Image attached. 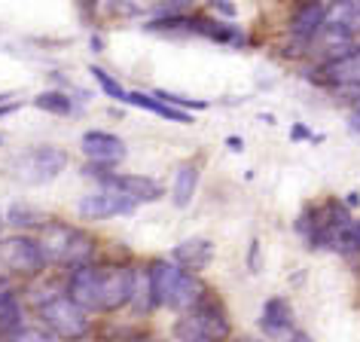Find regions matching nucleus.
Segmentation results:
<instances>
[{
    "mask_svg": "<svg viewBox=\"0 0 360 342\" xmlns=\"http://www.w3.org/2000/svg\"><path fill=\"white\" fill-rule=\"evenodd\" d=\"M68 293L89 312H120L131 305L134 269L122 263H83L68 275Z\"/></svg>",
    "mask_w": 360,
    "mask_h": 342,
    "instance_id": "nucleus-1",
    "label": "nucleus"
},
{
    "mask_svg": "<svg viewBox=\"0 0 360 342\" xmlns=\"http://www.w3.org/2000/svg\"><path fill=\"white\" fill-rule=\"evenodd\" d=\"M150 272H153V287H156V300L162 309L186 312L205 296L199 272L184 269L177 260H153Z\"/></svg>",
    "mask_w": 360,
    "mask_h": 342,
    "instance_id": "nucleus-2",
    "label": "nucleus"
},
{
    "mask_svg": "<svg viewBox=\"0 0 360 342\" xmlns=\"http://www.w3.org/2000/svg\"><path fill=\"white\" fill-rule=\"evenodd\" d=\"M40 245H43V254H46L49 263H58V266H83V263H92L95 257V239L89 232L70 227V223H61V220H43L40 223Z\"/></svg>",
    "mask_w": 360,
    "mask_h": 342,
    "instance_id": "nucleus-3",
    "label": "nucleus"
},
{
    "mask_svg": "<svg viewBox=\"0 0 360 342\" xmlns=\"http://www.w3.org/2000/svg\"><path fill=\"white\" fill-rule=\"evenodd\" d=\"M232 333L229 312L220 300H208L202 296L193 309L184 312V318L174 324V336L186 342H199V339H223Z\"/></svg>",
    "mask_w": 360,
    "mask_h": 342,
    "instance_id": "nucleus-4",
    "label": "nucleus"
},
{
    "mask_svg": "<svg viewBox=\"0 0 360 342\" xmlns=\"http://www.w3.org/2000/svg\"><path fill=\"white\" fill-rule=\"evenodd\" d=\"M40 327H46L58 339H77L89 333V309H83L68 291L65 293H49L40 303Z\"/></svg>",
    "mask_w": 360,
    "mask_h": 342,
    "instance_id": "nucleus-5",
    "label": "nucleus"
},
{
    "mask_svg": "<svg viewBox=\"0 0 360 342\" xmlns=\"http://www.w3.org/2000/svg\"><path fill=\"white\" fill-rule=\"evenodd\" d=\"M68 168V153L61 147H34L28 153H19L13 162V175L19 184L40 186L56 181L61 171Z\"/></svg>",
    "mask_w": 360,
    "mask_h": 342,
    "instance_id": "nucleus-6",
    "label": "nucleus"
},
{
    "mask_svg": "<svg viewBox=\"0 0 360 342\" xmlns=\"http://www.w3.org/2000/svg\"><path fill=\"white\" fill-rule=\"evenodd\" d=\"M0 266L13 275H22V278H34L40 275L43 269L49 266L46 254H43V245L40 239H31V236H6L0 239Z\"/></svg>",
    "mask_w": 360,
    "mask_h": 342,
    "instance_id": "nucleus-7",
    "label": "nucleus"
},
{
    "mask_svg": "<svg viewBox=\"0 0 360 342\" xmlns=\"http://www.w3.org/2000/svg\"><path fill=\"white\" fill-rule=\"evenodd\" d=\"M138 208V202L131 199L125 190L113 184H101L95 193H89L79 199L77 211L83 214L86 220H110V217H122V214H131Z\"/></svg>",
    "mask_w": 360,
    "mask_h": 342,
    "instance_id": "nucleus-8",
    "label": "nucleus"
},
{
    "mask_svg": "<svg viewBox=\"0 0 360 342\" xmlns=\"http://www.w3.org/2000/svg\"><path fill=\"white\" fill-rule=\"evenodd\" d=\"M360 34V0H330L318 37L333 43H348Z\"/></svg>",
    "mask_w": 360,
    "mask_h": 342,
    "instance_id": "nucleus-9",
    "label": "nucleus"
},
{
    "mask_svg": "<svg viewBox=\"0 0 360 342\" xmlns=\"http://www.w3.org/2000/svg\"><path fill=\"white\" fill-rule=\"evenodd\" d=\"M89 175L101 177V184H113L120 186V190H125L131 196L134 202H156L162 199V184L159 181H150V177H141V175H120V171H110V165H89Z\"/></svg>",
    "mask_w": 360,
    "mask_h": 342,
    "instance_id": "nucleus-10",
    "label": "nucleus"
},
{
    "mask_svg": "<svg viewBox=\"0 0 360 342\" xmlns=\"http://www.w3.org/2000/svg\"><path fill=\"white\" fill-rule=\"evenodd\" d=\"M318 80L330 89H357L360 92V46L333 56L318 70Z\"/></svg>",
    "mask_w": 360,
    "mask_h": 342,
    "instance_id": "nucleus-11",
    "label": "nucleus"
},
{
    "mask_svg": "<svg viewBox=\"0 0 360 342\" xmlns=\"http://www.w3.org/2000/svg\"><path fill=\"white\" fill-rule=\"evenodd\" d=\"M79 147H83V156L89 162H95V165H120V162L125 159V153H129V147H125V141L120 138V134L113 132H86L83 141H79Z\"/></svg>",
    "mask_w": 360,
    "mask_h": 342,
    "instance_id": "nucleus-12",
    "label": "nucleus"
},
{
    "mask_svg": "<svg viewBox=\"0 0 360 342\" xmlns=\"http://www.w3.org/2000/svg\"><path fill=\"white\" fill-rule=\"evenodd\" d=\"M323 13H327V4H321V0H305V4H300L296 13L290 15V34L305 43L314 40L321 34Z\"/></svg>",
    "mask_w": 360,
    "mask_h": 342,
    "instance_id": "nucleus-13",
    "label": "nucleus"
},
{
    "mask_svg": "<svg viewBox=\"0 0 360 342\" xmlns=\"http://www.w3.org/2000/svg\"><path fill=\"white\" fill-rule=\"evenodd\" d=\"M259 330L266 333V336H290L293 333V309L290 303L281 300V296H272V300H266L263 305V315H259Z\"/></svg>",
    "mask_w": 360,
    "mask_h": 342,
    "instance_id": "nucleus-14",
    "label": "nucleus"
},
{
    "mask_svg": "<svg viewBox=\"0 0 360 342\" xmlns=\"http://www.w3.org/2000/svg\"><path fill=\"white\" fill-rule=\"evenodd\" d=\"M171 260H177V263L184 269H190V272H205L214 260V245L208 239H186L171 251Z\"/></svg>",
    "mask_w": 360,
    "mask_h": 342,
    "instance_id": "nucleus-15",
    "label": "nucleus"
},
{
    "mask_svg": "<svg viewBox=\"0 0 360 342\" xmlns=\"http://www.w3.org/2000/svg\"><path fill=\"white\" fill-rule=\"evenodd\" d=\"M125 104L141 107V110H150V113L162 116V120H171V122H180V125H190V122H193L190 110H180V107L162 101V98L153 95V92H150V95H147V92H129V95H125Z\"/></svg>",
    "mask_w": 360,
    "mask_h": 342,
    "instance_id": "nucleus-16",
    "label": "nucleus"
},
{
    "mask_svg": "<svg viewBox=\"0 0 360 342\" xmlns=\"http://www.w3.org/2000/svg\"><path fill=\"white\" fill-rule=\"evenodd\" d=\"M195 190H199V162H184L174 171V184H171V202H174V208H190Z\"/></svg>",
    "mask_w": 360,
    "mask_h": 342,
    "instance_id": "nucleus-17",
    "label": "nucleus"
},
{
    "mask_svg": "<svg viewBox=\"0 0 360 342\" xmlns=\"http://www.w3.org/2000/svg\"><path fill=\"white\" fill-rule=\"evenodd\" d=\"M159 305L156 300V287H153V272L150 266H138L134 269V293H131V309L138 315H147Z\"/></svg>",
    "mask_w": 360,
    "mask_h": 342,
    "instance_id": "nucleus-18",
    "label": "nucleus"
},
{
    "mask_svg": "<svg viewBox=\"0 0 360 342\" xmlns=\"http://www.w3.org/2000/svg\"><path fill=\"white\" fill-rule=\"evenodd\" d=\"M25 327V312L22 303L15 300V293H6V300L0 303V336H15Z\"/></svg>",
    "mask_w": 360,
    "mask_h": 342,
    "instance_id": "nucleus-19",
    "label": "nucleus"
},
{
    "mask_svg": "<svg viewBox=\"0 0 360 342\" xmlns=\"http://www.w3.org/2000/svg\"><path fill=\"white\" fill-rule=\"evenodd\" d=\"M34 104H37L40 110L56 113V116H68L70 110H74V101H70L65 92H40L37 98H34Z\"/></svg>",
    "mask_w": 360,
    "mask_h": 342,
    "instance_id": "nucleus-20",
    "label": "nucleus"
},
{
    "mask_svg": "<svg viewBox=\"0 0 360 342\" xmlns=\"http://www.w3.org/2000/svg\"><path fill=\"white\" fill-rule=\"evenodd\" d=\"M92 74H95V83L101 86V92H104L107 98H113V101H122V104H125V95H129V92H125V89H122L120 83H116V80H113L110 74H107L104 68L92 65Z\"/></svg>",
    "mask_w": 360,
    "mask_h": 342,
    "instance_id": "nucleus-21",
    "label": "nucleus"
},
{
    "mask_svg": "<svg viewBox=\"0 0 360 342\" xmlns=\"http://www.w3.org/2000/svg\"><path fill=\"white\" fill-rule=\"evenodd\" d=\"M6 223H13V227H40L43 217L34 208H22V205H15V208H10V214H6Z\"/></svg>",
    "mask_w": 360,
    "mask_h": 342,
    "instance_id": "nucleus-22",
    "label": "nucleus"
},
{
    "mask_svg": "<svg viewBox=\"0 0 360 342\" xmlns=\"http://www.w3.org/2000/svg\"><path fill=\"white\" fill-rule=\"evenodd\" d=\"M348 122H351V129H354L357 134H360V104L351 110V116H348Z\"/></svg>",
    "mask_w": 360,
    "mask_h": 342,
    "instance_id": "nucleus-23",
    "label": "nucleus"
},
{
    "mask_svg": "<svg viewBox=\"0 0 360 342\" xmlns=\"http://www.w3.org/2000/svg\"><path fill=\"white\" fill-rule=\"evenodd\" d=\"M6 293H10V291H6V284H4V278H0V303H4V300H6Z\"/></svg>",
    "mask_w": 360,
    "mask_h": 342,
    "instance_id": "nucleus-24",
    "label": "nucleus"
},
{
    "mask_svg": "<svg viewBox=\"0 0 360 342\" xmlns=\"http://www.w3.org/2000/svg\"><path fill=\"white\" fill-rule=\"evenodd\" d=\"M4 223H6V217H4V214H0V229H4Z\"/></svg>",
    "mask_w": 360,
    "mask_h": 342,
    "instance_id": "nucleus-25",
    "label": "nucleus"
},
{
    "mask_svg": "<svg viewBox=\"0 0 360 342\" xmlns=\"http://www.w3.org/2000/svg\"><path fill=\"white\" fill-rule=\"evenodd\" d=\"M6 98H10V95H0V104H4V101H6Z\"/></svg>",
    "mask_w": 360,
    "mask_h": 342,
    "instance_id": "nucleus-26",
    "label": "nucleus"
},
{
    "mask_svg": "<svg viewBox=\"0 0 360 342\" xmlns=\"http://www.w3.org/2000/svg\"><path fill=\"white\" fill-rule=\"evenodd\" d=\"M211 4H217V0H211Z\"/></svg>",
    "mask_w": 360,
    "mask_h": 342,
    "instance_id": "nucleus-27",
    "label": "nucleus"
}]
</instances>
